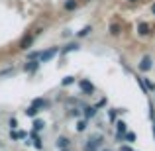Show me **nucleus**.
<instances>
[{
    "label": "nucleus",
    "instance_id": "nucleus-27",
    "mask_svg": "<svg viewBox=\"0 0 155 151\" xmlns=\"http://www.w3.org/2000/svg\"><path fill=\"white\" fill-rule=\"evenodd\" d=\"M104 151H110V149H104Z\"/></svg>",
    "mask_w": 155,
    "mask_h": 151
},
{
    "label": "nucleus",
    "instance_id": "nucleus-9",
    "mask_svg": "<svg viewBox=\"0 0 155 151\" xmlns=\"http://www.w3.org/2000/svg\"><path fill=\"white\" fill-rule=\"evenodd\" d=\"M31 41H34V35H28V38H24V39H22L20 47H22V49H28V47L31 45Z\"/></svg>",
    "mask_w": 155,
    "mask_h": 151
},
{
    "label": "nucleus",
    "instance_id": "nucleus-11",
    "mask_svg": "<svg viewBox=\"0 0 155 151\" xmlns=\"http://www.w3.org/2000/svg\"><path fill=\"white\" fill-rule=\"evenodd\" d=\"M91 31H92V28H91V26H84L81 31H77V38H87V35L91 34Z\"/></svg>",
    "mask_w": 155,
    "mask_h": 151
},
{
    "label": "nucleus",
    "instance_id": "nucleus-12",
    "mask_svg": "<svg viewBox=\"0 0 155 151\" xmlns=\"http://www.w3.org/2000/svg\"><path fill=\"white\" fill-rule=\"evenodd\" d=\"M120 31H122L120 24H112V26H110V35H120Z\"/></svg>",
    "mask_w": 155,
    "mask_h": 151
},
{
    "label": "nucleus",
    "instance_id": "nucleus-3",
    "mask_svg": "<svg viewBox=\"0 0 155 151\" xmlns=\"http://www.w3.org/2000/svg\"><path fill=\"white\" fill-rule=\"evenodd\" d=\"M79 87H81V90H83L84 94H92V92H94V87H92V83H88V80H81Z\"/></svg>",
    "mask_w": 155,
    "mask_h": 151
},
{
    "label": "nucleus",
    "instance_id": "nucleus-14",
    "mask_svg": "<svg viewBox=\"0 0 155 151\" xmlns=\"http://www.w3.org/2000/svg\"><path fill=\"white\" fill-rule=\"evenodd\" d=\"M75 83V77H65L63 79V87H69V84Z\"/></svg>",
    "mask_w": 155,
    "mask_h": 151
},
{
    "label": "nucleus",
    "instance_id": "nucleus-21",
    "mask_svg": "<svg viewBox=\"0 0 155 151\" xmlns=\"http://www.w3.org/2000/svg\"><path fill=\"white\" fill-rule=\"evenodd\" d=\"M126 140H128L130 143H134V140H136V136H134V133H128V136H126Z\"/></svg>",
    "mask_w": 155,
    "mask_h": 151
},
{
    "label": "nucleus",
    "instance_id": "nucleus-22",
    "mask_svg": "<svg viewBox=\"0 0 155 151\" xmlns=\"http://www.w3.org/2000/svg\"><path fill=\"white\" fill-rule=\"evenodd\" d=\"M151 120H153V132H155V112H153V108H151Z\"/></svg>",
    "mask_w": 155,
    "mask_h": 151
},
{
    "label": "nucleus",
    "instance_id": "nucleus-19",
    "mask_svg": "<svg viewBox=\"0 0 155 151\" xmlns=\"http://www.w3.org/2000/svg\"><path fill=\"white\" fill-rule=\"evenodd\" d=\"M43 126H45V124H43V122H39V120L34 122V128H35V130H43Z\"/></svg>",
    "mask_w": 155,
    "mask_h": 151
},
{
    "label": "nucleus",
    "instance_id": "nucleus-10",
    "mask_svg": "<svg viewBox=\"0 0 155 151\" xmlns=\"http://www.w3.org/2000/svg\"><path fill=\"white\" fill-rule=\"evenodd\" d=\"M84 116L87 118H94L96 116V106H87V108H84Z\"/></svg>",
    "mask_w": 155,
    "mask_h": 151
},
{
    "label": "nucleus",
    "instance_id": "nucleus-25",
    "mask_svg": "<svg viewBox=\"0 0 155 151\" xmlns=\"http://www.w3.org/2000/svg\"><path fill=\"white\" fill-rule=\"evenodd\" d=\"M128 2H132V4H136V2H137V0H128Z\"/></svg>",
    "mask_w": 155,
    "mask_h": 151
},
{
    "label": "nucleus",
    "instance_id": "nucleus-8",
    "mask_svg": "<svg viewBox=\"0 0 155 151\" xmlns=\"http://www.w3.org/2000/svg\"><path fill=\"white\" fill-rule=\"evenodd\" d=\"M77 6H79V2H77V0H67V2L63 4V8L67 12H71V10H77Z\"/></svg>",
    "mask_w": 155,
    "mask_h": 151
},
{
    "label": "nucleus",
    "instance_id": "nucleus-2",
    "mask_svg": "<svg viewBox=\"0 0 155 151\" xmlns=\"http://www.w3.org/2000/svg\"><path fill=\"white\" fill-rule=\"evenodd\" d=\"M151 67H153V61H151V57H149V55H145L143 59H141V63H140V71L147 73Z\"/></svg>",
    "mask_w": 155,
    "mask_h": 151
},
{
    "label": "nucleus",
    "instance_id": "nucleus-23",
    "mask_svg": "<svg viewBox=\"0 0 155 151\" xmlns=\"http://www.w3.org/2000/svg\"><path fill=\"white\" fill-rule=\"evenodd\" d=\"M84 151H96L94 147H91V145H84Z\"/></svg>",
    "mask_w": 155,
    "mask_h": 151
},
{
    "label": "nucleus",
    "instance_id": "nucleus-17",
    "mask_svg": "<svg viewBox=\"0 0 155 151\" xmlns=\"http://www.w3.org/2000/svg\"><path fill=\"white\" fill-rule=\"evenodd\" d=\"M77 130H79V132H84V130H87V122H84V120H81L79 124H77Z\"/></svg>",
    "mask_w": 155,
    "mask_h": 151
},
{
    "label": "nucleus",
    "instance_id": "nucleus-26",
    "mask_svg": "<svg viewBox=\"0 0 155 151\" xmlns=\"http://www.w3.org/2000/svg\"><path fill=\"white\" fill-rule=\"evenodd\" d=\"M61 151H67V149H61Z\"/></svg>",
    "mask_w": 155,
    "mask_h": 151
},
{
    "label": "nucleus",
    "instance_id": "nucleus-15",
    "mask_svg": "<svg viewBox=\"0 0 155 151\" xmlns=\"http://www.w3.org/2000/svg\"><path fill=\"white\" fill-rule=\"evenodd\" d=\"M35 114H38V108H34V106H30V108L26 110V116H31V118H34Z\"/></svg>",
    "mask_w": 155,
    "mask_h": 151
},
{
    "label": "nucleus",
    "instance_id": "nucleus-18",
    "mask_svg": "<svg viewBox=\"0 0 155 151\" xmlns=\"http://www.w3.org/2000/svg\"><path fill=\"white\" fill-rule=\"evenodd\" d=\"M116 126H118V133H124L126 132V124H124V122H118Z\"/></svg>",
    "mask_w": 155,
    "mask_h": 151
},
{
    "label": "nucleus",
    "instance_id": "nucleus-5",
    "mask_svg": "<svg viewBox=\"0 0 155 151\" xmlns=\"http://www.w3.org/2000/svg\"><path fill=\"white\" fill-rule=\"evenodd\" d=\"M87 145H91V147H94V149H98L100 145H102V136H98V133H96V136H92L91 140L87 141Z\"/></svg>",
    "mask_w": 155,
    "mask_h": 151
},
{
    "label": "nucleus",
    "instance_id": "nucleus-6",
    "mask_svg": "<svg viewBox=\"0 0 155 151\" xmlns=\"http://www.w3.org/2000/svg\"><path fill=\"white\" fill-rule=\"evenodd\" d=\"M69 143H71V141H69L67 137H63V136L57 137V141H55V145H57L59 149H67V147H69Z\"/></svg>",
    "mask_w": 155,
    "mask_h": 151
},
{
    "label": "nucleus",
    "instance_id": "nucleus-20",
    "mask_svg": "<svg viewBox=\"0 0 155 151\" xmlns=\"http://www.w3.org/2000/svg\"><path fill=\"white\" fill-rule=\"evenodd\" d=\"M8 126H10L12 130H14V128H18V122H16V118H10V122H8Z\"/></svg>",
    "mask_w": 155,
    "mask_h": 151
},
{
    "label": "nucleus",
    "instance_id": "nucleus-13",
    "mask_svg": "<svg viewBox=\"0 0 155 151\" xmlns=\"http://www.w3.org/2000/svg\"><path fill=\"white\" fill-rule=\"evenodd\" d=\"M77 49H79V43H69L63 49V53H71V51H77Z\"/></svg>",
    "mask_w": 155,
    "mask_h": 151
},
{
    "label": "nucleus",
    "instance_id": "nucleus-16",
    "mask_svg": "<svg viewBox=\"0 0 155 151\" xmlns=\"http://www.w3.org/2000/svg\"><path fill=\"white\" fill-rule=\"evenodd\" d=\"M43 104H45V102H43L41 98H35V100H34V104H31V106H34V108H38V110H39V108H41Z\"/></svg>",
    "mask_w": 155,
    "mask_h": 151
},
{
    "label": "nucleus",
    "instance_id": "nucleus-4",
    "mask_svg": "<svg viewBox=\"0 0 155 151\" xmlns=\"http://www.w3.org/2000/svg\"><path fill=\"white\" fill-rule=\"evenodd\" d=\"M38 67H39V61L30 59L26 65H24V71H26V73H34V71H38Z\"/></svg>",
    "mask_w": 155,
    "mask_h": 151
},
{
    "label": "nucleus",
    "instance_id": "nucleus-7",
    "mask_svg": "<svg viewBox=\"0 0 155 151\" xmlns=\"http://www.w3.org/2000/svg\"><path fill=\"white\" fill-rule=\"evenodd\" d=\"M137 31H140L141 35H149V24L140 22V24H137Z\"/></svg>",
    "mask_w": 155,
    "mask_h": 151
},
{
    "label": "nucleus",
    "instance_id": "nucleus-24",
    "mask_svg": "<svg viewBox=\"0 0 155 151\" xmlns=\"http://www.w3.org/2000/svg\"><path fill=\"white\" fill-rule=\"evenodd\" d=\"M151 12H153V16H155V4H153V6H151Z\"/></svg>",
    "mask_w": 155,
    "mask_h": 151
},
{
    "label": "nucleus",
    "instance_id": "nucleus-1",
    "mask_svg": "<svg viewBox=\"0 0 155 151\" xmlns=\"http://www.w3.org/2000/svg\"><path fill=\"white\" fill-rule=\"evenodd\" d=\"M55 53H57V47H51V49H47V51H41V53H38V61L39 63H47L51 57H55Z\"/></svg>",
    "mask_w": 155,
    "mask_h": 151
}]
</instances>
